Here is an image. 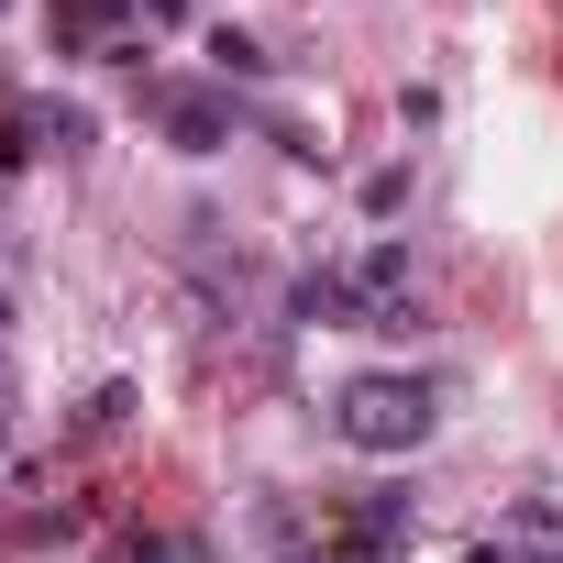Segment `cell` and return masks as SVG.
<instances>
[{"instance_id":"6da1fadb","label":"cell","mask_w":563,"mask_h":563,"mask_svg":"<svg viewBox=\"0 0 563 563\" xmlns=\"http://www.w3.org/2000/svg\"><path fill=\"white\" fill-rule=\"evenodd\" d=\"M431 431H442V376H409V365H365V376H343V387H332V442H343V453L409 464Z\"/></svg>"},{"instance_id":"7a4b0ae2","label":"cell","mask_w":563,"mask_h":563,"mask_svg":"<svg viewBox=\"0 0 563 563\" xmlns=\"http://www.w3.org/2000/svg\"><path fill=\"white\" fill-rule=\"evenodd\" d=\"M144 111H155V133H166L177 155H221V144L243 133V100H232V89H199V78H155Z\"/></svg>"},{"instance_id":"3957f363","label":"cell","mask_w":563,"mask_h":563,"mask_svg":"<svg viewBox=\"0 0 563 563\" xmlns=\"http://www.w3.org/2000/svg\"><path fill=\"white\" fill-rule=\"evenodd\" d=\"M78 144H89V111H78V100L23 89L12 111H0V177H12V166H34V155H78Z\"/></svg>"},{"instance_id":"277c9868","label":"cell","mask_w":563,"mask_h":563,"mask_svg":"<svg viewBox=\"0 0 563 563\" xmlns=\"http://www.w3.org/2000/svg\"><path fill=\"white\" fill-rule=\"evenodd\" d=\"M497 552H508V563H563V508H552V497H519V508L497 519Z\"/></svg>"},{"instance_id":"5b68a950","label":"cell","mask_w":563,"mask_h":563,"mask_svg":"<svg viewBox=\"0 0 563 563\" xmlns=\"http://www.w3.org/2000/svg\"><path fill=\"white\" fill-rule=\"evenodd\" d=\"M199 56H210V78H221V89H265V78H276V56H265L243 23H210V34H199Z\"/></svg>"},{"instance_id":"8992f818","label":"cell","mask_w":563,"mask_h":563,"mask_svg":"<svg viewBox=\"0 0 563 563\" xmlns=\"http://www.w3.org/2000/svg\"><path fill=\"white\" fill-rule=\"evenodd\" d=\"M122 420H133V376H100L89 409H78V442H100V431H122Z\"/></svg>"},{"instance_id":"52a82bcc","label":"cell","mask_w":563,"mask_h":563,"mask_svg":"<svg viewBox=\"0 0 563 563\" xmlns=\"http://www.w3.org/2000/svg\"><path fill=\"white\" fill-rule=\"evenodd\" d=\"M122 563H210V541H199V530H155V541H133Z\"/></svg>"},{"instance_id":"ba28073f","label":"cell","mask_w":563,"mask_h":563,"mask_svg":"<svg viewBox=\"0 0 563 563\" xmlns=\"http://www.w3.org/2000/svg\"><path fill=\"white\" fill-rule=\"evenodd\" d=\"M398 199H409V166H376V177H365V210H376V221H387V210H398Z\"/></svg>"},{"instance_id":"9c48e42d","label":"cell","mask_w":563,"mask_h":563,"mask_svg":"<svg viewBox=\"0 0 563 563\" xmlns=\"http://www.w3.org/2000/svg\"><path fill=\"white\" fill-rule=\"evenodd\" d=\"M464 563H508V552H497V541H475V552H464Z\"/></svg>"},{"instance_id":"30bf717a","label":"cell","mask_w":563,"mask_h":563,"mask_svg":"<svg viewBox=\"0 0 563 563\" xmlns=\"http://www.w3.org/2000/svg\"><path fill=\"white\" fill-rule=\"evenodd\" d=\"M276 563H332V552H276Z\"/></svg>"},{"instance_id":"8fae6325","label":"cell","mask_w":563,"mask_h":563,"mask_svg":"<svg viewBox=\"0 0 563 563\" xmlns=\"http://www.w3.org/2000/svg\"><path fill=\"white\" fill-rule=\"evenodd\" d=\"M0 453H12V409H0Z\"/></svg>"},{"instance_id":"7c38bea8","label":"cell","mask_w":563,"mask_h":563,"mask_svg":"<svg viewBox=\"0 0 563 563\" xmlns=\"http://www.w3.org/2000/svg\"><path fill=\"white\" fill-rule=\"evenodd\" d=\"M0 12H12V0H0Z\"/></svg>"}]
</instances>
